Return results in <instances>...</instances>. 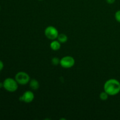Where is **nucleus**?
I'll return each mask as SVG.
<instances>
[{
  "mask_svg": "<svg viewBox=\"0 0 120 120\" xmlns=\"http://www.w3.org/2000/svg\"><path fill=\"white\" fill-rule=\"evenodd\" d=\"M60 59L59 58L57 57H54L52 59L51 63H52L53 65L57 66L60 64Z\"/></svg>",
  "mask_w": 120,
  "mask_h": 120,
  "instance_id": "11",
  "label": "nucleus"
},
{
  "mask_svg": "<svg viewBox=\"0 0 120 120\" xmlns=\"http://www.w3.org/2000/svg\"><path fill=\"white\" fill-rule=\"evenodd\" d=\"M34 98H35V95L34 93L32 91H26L22 96L20 97L19 100L22 102H24L25 103H30L33 101Z\"/></svg>",
  "mask_w": 120,
  "mask_h": 120,
  "instance_id": "6",
  "label": "nucleus"
},
{
  "mask_svg": "<svg viewBox=\"0 0 120 120\" xmlns=\"http://www.w3.org/2000/svg\"><path fill=\"white\" fill-rule=\"evenodd\" d=\"M2 87H3V83H0V88Z\"/></svg>",
  "mask_w": 120,
  "mask_h": 120,
  "instance_id": "15",
  "label": "nucleus"
},
{
  "mask_svg": "<svg viewBox=\"0 0 120 120\" xmlns=\"http://www.w3.org/2000/svg\"><path fill=\"white\" fill-rule=\"evenodd\" d=\"M3 87L8 92H15L18 89V83L15 79L8 77L3 82Z\"/></svg>",
  "mask_w": 120,
  "mask_h": 120,
  "instance_id": "2",
  "label": "nucleus"
},
{
  "mask_svg": "<svg viewBox=\"0 0 120 120\" xmlns=\"http://www.w3.org/2000/svg\"><path fill=\"white\" fill-rule=\"evenodd\" d=\"M75 60L72 56H66L62 57L60 61V64L64 69H70L74 66Z\"/></svg>",
  "mask_w": 120,
  "mask_h": 120,
  "instance_id": "5",
  "label": "nucleus"
},
{
  "mask_svg": "<svg viewBox=\"0 0 120 120\" xmlns=\"http://www.w3.org/2000/svg\"><path fill=\"white\" fill-rule=\"evenodd\" d=\"M109 95L105 91H103L100 94V98L103 101H105L109 98Z\"/></svg>",
  "mask_w": 120,
  "mask_h": 120,
  "instance_id": "10",
  "label": "nucleus"
},
{
  "mask_svg": "<svg viewBox=\"0 0 120 120\" xmlns=\"http://www.w3.org/2000/svg\"><path fill=\"white\" fill-rule=\"evenodd\" d=\"M15 79L20 85H26L29 83L30 79V76L25 71H19L16 74Z\"/></svg>",
  "mask_w": 120,
  "mask_h": 120,
  "instance_id": "3",
  "label": "nucleus"
},
{
  "mask_svg": "<svg viewBox=\"0 0 120 120\" xmlns=\"http://www.w3.org/2000/svg\"><path fill=\"white\" fill-rule=\"evenodd\" d=\"M104 91L109 96H116L120 92V82L116 79H110L105 82Z\"/></svg>",
  "mask_w": 120,
  "mask_h": 120,
  "instance_id": "1",
  "label": "nucleus"
},
{
  "mask_svg": "<svg viewBox=\"0 0 120 120\" xmlns=\"http://www.w3.org/2000/svg\"><path fill=\"white\" fill-rule=\"evenodd\" d=\"M38 1H43V0H38Z\"/></svg>",
  "mask_w": 120,
  "mask_h": 120,
  "instance_id": "16",
  "label": "nucleus"
},
{
  "mask_svg": "<svg viewBox=\"0 0 120 120\" xmlns=\"http://www.w3.org/2000/svg\"><path fill=\"white\" fill-rule=\"evenodd\" d=\"M29 86L30 89L34 90H36L39 88V83L36 79H32L29 82Z\"/></svg>",
  "mask_w": 120,
  "mask_h": 120,
  "instance_id": "8",
  "label": "nucleus"
},
{
  "mask_svg": "<svg viewBox=\"0 0 120 120\" xmlns=\"http://www.w3.org/2000/svg\"><path fill=\"white\" fill-rule=\"evenodd\" d=\"M44 34L47 38L53 41L57 38L59 32L57 29L53 26H48L45 29Z\"/></svg>",
  "mask_w": 120,
  "mask_h": 120,
  "instance_id": "4",
  "label": "nucleus"
},
{
  "mask_svg": "<svg viewBox=\"0 0 120 120\" xmlns=\"http://www.w3.org/2000/svg\"><path fill=\"white\" fill-rule=\"evenodd\" d=\"M114 17L116 21L118 22H119V23H120V10L117 11L115 13Z\"/></svg>",
  "mask_w": 120,
  "mask_h": 120,
  "instance_id": "12",
  "label": "nucleus"
},
{
  "mask_svg": "<svg viewBox=\"0 0 120 120\" xmlns=\"http://www.w3.org/2000/svg\"><path fill=\"white\" fill-rule=\"evenodd\" d=\"M4 66V65L3 62H2L1 60H0V71H1V70L3 69Z\"/></svg>",
  "mask_w": 120,
  "mask_h": 120,
  "instance_id": "14",
  "label": "nucleus"
},
{
  "mask_svg": "<svg viewBox=\"0 0 120 120\" xmlns=\"http://www.w3.org/2000/svg\"><path fill=\"white\" fill-rule=\"evenodd\" d=\"M57 39L61 43H66V42L68 41V37L66 35H65V34H59Z\"/></svg>",
  "mask_w": 120,
  "mask_h": 120,
  "instance_id": "9",
  "label": "nucleus"
},
{
  "mask_svg": "<svg viewBox=\"0 0 120 120\" xmlns=\"http://www.w3.org/2000/svg\"><path fill=\"white\" fill-rule=\"evenodd\" d=\"M106 2L109 4H114L116 2V0H106Z\"/></svg>",
  "mask_w": 120,
  "mask_h": 120,
  "instance_id": "13",
  "label": "nucleus"
},
{
  "mask_svg": "<svg viewBox=\"0 0 120 120\" xmlns=\"http://www.w3.org/2000/svg\"><path fill=\"white\" fill-rule=\"evenodd\" d=\"M50 47L54 51H57L60 49L61 43L58 40L57 41H56V39L53 40V41H52L51 43H50Z\"/></svg>",
  "mask_w": 120,
  "mask_h": 120,
  "instance_id": "7",
  "label": "nucleus"
}]
</instances>
